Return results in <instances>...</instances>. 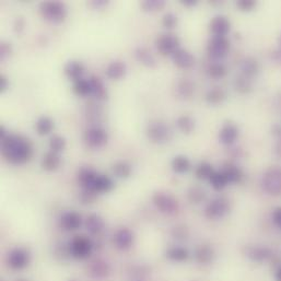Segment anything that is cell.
<instances>
[{
	"instance_id": "52a82bcc",
	"label": "cell",
	"mask_w": 281,
	"mask_h": 281,
	"mask_svg": "<svg viewBox=\"0 0 281 281\" xmlns=\"http://www.w3.org/2000/svg\"><path fill=\"white\" fill-rule=\"evenodd\" d=\"M31 263V253L24 247L12 248L7 256V264L14 271H21L29 267Z\"/></svg>"
},
{
	"instance_id": "e0dca14e",
	"label": "cell",
	"mask_w": 281,
	"mask_h": 281,
	"mask_svg": "<svg viewBox=\"0 0 281 281\" xmlns=\"http://www.w3.org/2000/svg\"><path fill=\"white\" fill-rule=\"evenodd\" d=\"M99 173L90 166H82L78 172V183L81 188L94 190V184ZM95 191V190H94ZM97 193V191H95Z\"/></svg>"
},
{
	"instance_id": "4dcf8cb0",
	"label": "cell",
	"mask_w": 281,
	"mask_h": 281,
	"mask_svg": "<svg viewBox=\"0 0 281 281\" xmlns=\"http://www.w3.org/2000/svg\"><path fill=\"white\" fill-rule=\"evenodd\" d=\"M171 166L175 173L184 174L189 171L191 167V163L189 159L187 157H185V155H176V157L172 160Z\"/></svg>"
},
{
	"instance_id": "e7e4bbea",
	"label": "cell",
	"mask_w": 281,
	"mask_h": 281,
	"mask_svg": "<svg viewBox=\"0 0 281 281\" xmlns=\"http://www.w3.org/2000/svg\"><path fill=\"white\" fill-rule=\"evenodd\" d=\"M17 281H27V280H25V279H19V280H17Z\"/></svg>"
},
{
	"instance_id": "680465c9",
	"label": "cell",
	"mask_w": 281,
	"mask_h": 281,
	"mask_svg": "<svg viewBox=\"0 0 281 281\" xmlns=\"http://www.w3.org/2000/svg\"><path fill=\"white\" fill-rule=\"evenodd\" d=\"M272 58L275 59L276 62H278V63L281 64V33H280L279 38H278V47L272 53Z\"/></svg>"
},
{
	"instance_id": "db71d44e",
	"label": "cell",
	"mask_w": 281,
	"mask_h": 281,
	"mask_svg": "<svg viewBox=\"0 0 281 281\" xmlns=\"http://www.w3.org/2000/svg\"><path fill=\"white\" fill-rule=\"evenodd\" d=\"M271 219L273 224L281 230V207H277V208L273 209L271 213Z\"/></svg>"
},
{
	"instance_id": "6f0895ef",
	"label": "cell",
	"mask_w": 281,
	"mask_h": 281,
	"mask_svg": "<svg viewBox=\"0 0 281 281\" xmlns=\"http://www.w3.org/2000/svg\"><path fill=\"white\" fill-rule=\"evenodd\" d=\"M9 86H10V82L8 78L4 75H0V93H4L8 90Z\"/></svg>"
},
{
	"instance_id": "3957f363",
	"label": "cell",
	"mask_w": 281,
	"mask_h": 281,
	"mask_svg": "<svg viewBox=\"0 0 281 281\" xmlns=\"http://www.w3.org/2000/svg\"><path fill=\"white\" fill-rule=\"evenodd\" d=\"M68 244L71 257L78 261L88 260L94 248L93 241L86 235H76Z\"/></svg>"
},
{
	"instance_id": "44dd1931",
	"label": "cell",
	"mask_w": 281,
	"mask_h": 281,
	"mask_svg": "<svg viewBox=\"0 0 281 281\" xmlns=\"http://www.w3.org/2000/svg\"><path fill=\"white\" fill-rule=\"evenodd\" d=\"M89 82H90V87H91V94L93 95L95 100H98L99 102L107 100L108 98L107 89L99 77L91 76L90 79H89Z\"/></svg>"
},
{
	"instance_id": "83f0119b",
	"label": "cell",
	"mask_w": 281,
	"mask_h": 281,
	"mask_svg": "<svg viewBox=\"0 0 281 281\" xmlns=\"http://www.w3.org/2000/svg\"><path fill=\"white\" fill-rule=\"evenodd\" d=\"M126 64L122 61H114L106 68V76L112 80H120L126 75Z\"/></svg>"
},
{
	"instance_id": "f1b7e54d",
	"label": "cell",
	"mask_w": 281,
	"mask_h": 281,
	"mask_svg": "<svg viewBox=\"0 0 281 281\" xmlns=\"http://www.w3.org/2000/svg\"><path fill=\"white\" fill-rule=\"evenodd\" d=\"M221 171H222L223 174L226 175L229 184L240 183L243 180V177H244L242 170L239 166H236L232 163H227L223 166V168L221 170Z\"/></svg>"
},
{
	"instance_id": "cb8c5ba5",
	"label": "cell",
	"mask_w": 281,
	"mask_h": 281,
	"mask_svg": "<svg viewBox=\"0 0 281 281\" xmlns=\"http://www.w3.org/2000/svg\"><path fill=\"white\" fill-rule=\"evenodd\" d=\"M64 71L65 75L75 82V81L79 79H82V76L85 73V66L82 63H80L78 61H70L65 65Z\"/></svg>"
},
{
	"instance_id": "d6a6232c",
	"label": "cell",
	"mask_w": 281,
	"mask_h": 281,
	"mask_svg": "<svg viewBox=\"0 0 281 281\" xmlns=\"http://www.w3.org/2000/svg\"><path fill=\"white\" fill-rule=\"evenodd\" d=\"M54 257L58 262L61 263H67L71 257L69 244H66L63 242H58L54 246Z\"/></svg>"
},
{
	"instance_id": "8fae6325",
	"label": "cell",
	"mask_w": 281,
	"mask_h": 281,
	"mask_svg": "<svg viewBox=\"0 0 281 281\" xmlns=\"http://www.w3.org/2000/svg\"><path fill=\"white\" fill-rule=\"evenodd\" d=\"M155 45H157L160 54L163 56H172L180 48V40L176 35L171 33L162 34L155 41Z\"/></svg>"
},
{
	"instance_id": "f907efd6",
	"label": "cell",
	"mask_w": 281,
	"mask_h": 281,
	"mask_svg": "<svg viewBox=\"0 0 281 281\" xmlns=\"http://www.w3.org/2000/svg\"><path fill=\"white\" fill-rule=\"evenodd\" d=\"M162 24L166 29H174L177 25V17L174 13H166L162 19Z\"/></svg>"
},
{
	"instance_id": "7dc6e473",
	"label": "cell",
	"mask_w": 281,
	"mask_h": 281,
	"mask_svg": "<svg viewBox=\"0 0 281 281\" xmlns=\"http://www.w3.org/2000/svg\"><path fill=\"white\" fill-rule=\"evenodd\" d=\"M98 193H95L94 190L82 188L81 189V193L79 195V201L83 205H91L93 204L98 198Z\"/></svg>"
},
{
	"instance_id": "ee69618b",
	"label": "cell",
	"mask_w": 281,
	"mask_h": 281,
	"mask_svg": "<svg viewBox=\"0 0 281 281\" xmlns=\"http://www.w3.org/2000/svg\"><path fill=\"white\" fill-rule=\"evenodd\" d=\"M87 116L91 122L99 123L103 117V110L100 105L95 104V103H90V104L87 105Z\"/></svg>"
},
{
	"instance_id": "2e32d148",
	"label": "cell",
	"mask_w": 281,
	"mask_h": 281,
	"mask_svg": "<svg viewBox=\"0 0 281 281\" xmlns=\"http://www.w3.org/2000/svg\"><path fill=\"white\" fill-rule=\"evenodd\" d=\"M134 233L127 228H121L114 233L113 243L117 249L127 250L134 244Z\"/></svg>"
},
{
	"instance_id": "94428289",
	"label": "cell",
	"mask_w": 281,
	"mask_h": 281,
	"mask_svg": "<svg viewBox=\"0 0 281 281\" xmlns=\"http://www.w3.org/2000/svg\"><path fill=\"white\" fill-rule=\"evenodd\" d=\"M180 3L185 6V7H187V8H191V7H195L197 5V2L196 0H180Z\"/></svg>"
},
{
	"instance_id": "d590c367",
	"label": "cell",
	"mask_w": 281,
	"mask_h": 281,
	"mask_svg": "<svg viewBox=\"0 0 281 281\" xmlns=\"http://www.w3.org/2000/svg\"><path fill=\"white\" fill-rule=\"evenodd\" d=\"M179 129L185 135H189L195 129V121L188 115H182L176 121Z\"/></svg>"
},
{
	"instance_id": "74e56055",
	"label": "cell",
	"mask_w": 281,
	"mask_h": 281,
	"mask_svg": "<svg viewBox=\"0 0 281 281\" xmlns=\"http://www.w3.org/2000/svg\"><path fill=\"white\" fill-rule=\"evenodd\" d=\"M209 182L213 189H216L218 191L224 189L229 185V182L222 171H214L209 179Z\"/></svg>"
},
{
	"instance_id": "ac0fdd59",
	"label": "cell",
	"mask_w": 281,
	"mask_h": 281,
	"mask_svg": "<svg viewBox=\"0 0 281 281\" xmlns=\"http://www.w3.org/2000/svg\"><path fill=\"white\" fill-rule=\"evenodd\" d=\"M86 229L88 232L92 236H100L105 229V221L100 214L98 213H91L90 216H88L85 222Z\"/></svg>"
},
{
	"instance_id": "5b68a950",
	"label": "cell",
	"mask_w": 281,
	"mask_h": 281,
	"mask_svg": "<svg viewBox=\"0 0 281 281\" xmlns=\"http://www.w3.org/2000/svg\"><path fill=\"white\" fill-rule=\"evenodd\" d=\"M263 188L271 196L281 195V166H271L263 175Z\"/></svg>"
},
{
	"instance_id": "ba28073f",
	"label": "cell",
	"mask_w": 281,
	"mask_h": 281,
	"mask_svg": "<svg viewBox=\"0 0 281 281\" xmlns=\"http://www.w3.org/2000/svg\"><path fill=\"white\" fill-rule=\"evenodd\" d=\"M147 136L154 144H163L172 137V131L161 121H152L147 126Z\"/></svg>"
},
{
	"instance_id": "6da1fadb",
	"label": "cell",
	"mask_w": 281,
	"mask_h": 281,
	"mask_svg": "<svg viewBox=\"0 0 281 281\" xmlns=\"http://www.w3.org/2000/svg\"><path fill=\"white\" fill-rule=\"evenodd\" d=\"M4 158L12 164H24L33 155V145L27 137L9 134L2 142Z\"/></svg>"
},
{
	"instance_id": "7c38bea8",
	"label": "cell",
	"mask_w": 281,
	"mask_h": 281,
	"mask_svg": "<svg viewBox=\"0 0 281 281\" xmlns=\"http://www.w3.org/2000/svg\"><path fill=\"white\" fill-rule=\"evenodd\" d=\"M108 136L104 129L100 127H92L88 129L85 134V142L86 144L91 148H102L107 144Z\"/></svg>"
},
{
	"instance_id": "7bdbcfd3",
	"label": "cell",
	"mask_w": 281,
	"mask_h": 281,
	"mask_svg": "<svg viewBox=\"0 0 281 281\" xmlns=\"http://www.w3.org/2000/svg\"><path fill=\"white\" fill-rule=\"evenodd\" d=\"M187 198L189 203L191 204H201L205 201L206 198V191L199 186H193L190 187L187 191Z\"/></svg>"
},
{
	"instance_id": "4316f807",
	"label": "cell",
	"mask_w": 281,
	"mask_h": 281,
	"mask_svg": "<svg viewBox=\"0 0 281 281\" xmlns=\"http://www.w3.org/2000/svg\"><path fill=\"white\" fill-rule=\"evenodd\" d=\"M62 164V158L59 153L54 152V151H49L45 155H44L42 159V167L43 170H45L47 172H54L56 170L61 166Z\"/></svg>"
},
{
	"instance_id": "60d3db41",
	"label": "cell",
	"mask_w": 281,
	"mask_h": 281,
	"mask_svg": "<svg viewBox=\"0 0 281 281\" xmlns=\"http://www.w3.org/2000/svg\"><path fill=\"white\" fill-rule=\"evenodd\" d=\"M165 0H144L140 3V7L146 12L160 11L165 7Z\"/></svg>"
},
{
	"instance_id": "8992f818",
	"label": "cell",
	"mask_w": 281,
	"mask_h": 281,
	"mask_svg": "<svg viewBox=\"0 0 281 281\" xmlns=\"http://www.w3.org/2000/svg\"><path fill=\"white\" fill-rule=\"evenodd\" d=\"M230 212V202L229 199L220 196L216 197L205 208V217L208 220H220Z\"/></svg>"
},
{
	"instance_id": "d6986e66",
	"label": "cell",
	"mask_w": 281,
	"mask_h": 281,
	"mask_svg": "<svg viewBox=\"0 0 281 281\" xmlns=\"http://www.w3.org/2000/svg\"><path fill=\"white\" fill-rule=\"evenodd\" d=\"M173 63L181 69H189L195 65V57L187 49L179 48L172 55Z\"/></svg>"
},
{
	"instance_id": "9a60e30c",
	"label": "cell",
	"mask_w": 281,
	"mask_h": 281,
	"mask_svg": "<svg viewBox=\"0 0 281 281\" xmlns=\"http://www.w3.org/2000/svg\"><path fill=\"white\" fill-rule=\"evenodd\" d=\"M214 258H216V250L210 244H201L195 248L194 252V260L197 264L207 266L213 263Z\"/></svg>"
},
{
	"instance_id": "91938a15",
	"label": "cell",
	"mask_w": 281,
	"mask_h": 281,
	"mask_svg": "<svg viewBox=\"0 0 281 281\" xmlns=\"http://www.w3.org/2000/svg\"><path fill=\"white\" fill-rule=\"evenodd\" d=\"M273 280L281 281V261L277 263L275 270H273Z\"/></svg>"
},
{
	"instance_id": "03108f58",
	"label": "cell",
	"mask_w": 281,
	"mask_h": 281,
	"mask_svg": "<svg viewBox=\"0 0 281 281\" xmlns=\"http://www.w3.org/2000/svg\"><path fill=\"white\" fill-rule=\"evenodd\" d=\"M69 281H77V280H69Z\"/></svg>"
},
{
	"instance_id": "ffe728a7",
	"label": "cell",
	"mask_w": 281,
	"mask_h": 281,
	"mask_svg": "<svg viewBox=\"0 0 281 281\" xmlns=\"http://www.w3.org/2000/svg\"><path fill=\"white\" fill-rule=\"evenodd\" d=\"M230 21L224 16H217L210 21V31L213 36H223V38H227V34L230 32Z\"/></svg>"
},
{
	"instance_id": "be15d7a7",
	"label": "cell",
	"mask_w": 281,
	"mask_h": 281,
	"mask_svg": "<svg viewBox=\"0 0 281 281\" xmlns=\"http://www.w3.org/2000/svg\"><path fill=\"white\" fill-rule=\"evenodd\" d=\"M210 4H211L212 6H217V5H221V4H222V3H220V2H218V0H213V2H210Z\"/></svg>"
},
{
	"instance_id": "f6af8a7d",
	"label": "cell",
	"mask_w": 281,
	"mask_h": 281,
	"mask_svg": "<svg viewBox=\"0 0 281 281\" xmlns=\"http://www.w3.org/2000/svg\"><path fill=\"white\" fill-rule=\"evenodd\" d=\"M208 75L213 79H221L227 75V68L223 64L214 63L209 66Z\"/></svg>"
},
{
	"instance_id": "681fc988",
	"label": "cell",
	"mask_w": 281,
	"mask_h": 281,
	"mask_svg": "<svg viewBox=\"0 0 281 281\" xmlns=\"http://www.w3.org/2000/svg\"><path fill=\"white\" fill-rule=\"evenodd\" d=\"M188 228L184 224H177L172 229V236L179 241H184L188 238Z\"/></svg>"
},
{
	"instance_id": "bcb514c9",
	"label": "cell",
	"mask_w": 281,
	"mask_h": 281,
	"mask_svg": "<svg viewBox=\"0 0 281 281\" xmlns=\"http://www.w3.org/2000/svg\"><path fill=\"white\" fill-rule=\"evenodd\" d=\"M49 148L50 151L59 153L66 148V139L59 135H54L49 139Z\"/></svg>"
},
{
	"instance_id": "6125c7cd",
	"label": "cell",
	"mask_w": 281,
	"mask_h": 281,
	"mask_svg": "<svg viewBox=\"0 0 281 281\" xmlns=\"http://www.w3.org/2000/svg\"><path fill=\"white\" fill-rule=\"evenodd\" d=\"M8 136H9V134H8V131L6 130V128L4 126H0V139H2V142Z\"/></svg>"
},
{
	"instance_id": "e575fe53",
	"label": "cell",
	"mask_w": 281,
	"mask_h": 281,
	"mask_svg": "<svg viewBox=\"0 0 281 281\" xmlns=\"http://www.w3.org/2000/svg\"><path fill=\"white\" fill-rule=\"evenodd\" d=\"M35 129L40 136L48 135L54 129V122L51 118L47 116H42L39 118L38 122H36Z\"/></svg>"
},
{
	"instance_id": "9c48e42d",
	"label": "cell",
	"mask_w": 281,
	"mask_h": 281,
	"mask_svg": "<svg viewBox=\"0 0 281 281\" xmlns=\"http://www.w3.org/2000/svg\"><path fill=\"white\" fill-rule=\"evenodd\" d=\"M244 254L250 262L255 264H264L275 258L273 250L265 245H248L245 247Z\"/></svg>"
},
{
	"instance_id": "7402d4cb",
	"label": "cell",
	"mask_w": 281,
	"mask_h": 281,
	"mask_svg": "<svg viewBox=\"0 0 281 281\" xmlns=\"http://www.w3.org/2000/svg\"><path fill=\"white\" fill-rule=\"evenodd\" d=\"M239 137V129L232 123H226L219 132V140L223 145H232Z\"/></svg>"
},
{
	"instance_id": "c3c4849f",
	"label": "cell",
	"mask_w": 281,
	"mask_h": 281,
	"mask_svg": "<svg viewBox=\"0 0 281 281\" xmlns=\"http://www.w3.org/2000/svg\"><path fill=\"white\" fill-rule=\"evenodd\" d=\"M272 136L276 139L275 144V154L278 159H281V125L275 124L271 128Z\"/></svg>"
},
{
	"instance_id": "8d00e7d4",
	"label": "cell",
	"mask_w": 281,
	"mask_h": 281,
	"mask_svg": "<svg viewBox=\"0 0 281 281\" xmlns=\"http://www.w3.org/2000/svg\"><path fill=\"white\" fill-rule=\"evenodd\" d=\"M112 171L115 176H117L118 179H128V177L131 175L132 168L130 164H128L127 162L124 161H118L116 163L113 164L112 166Z\"/></svg>"
},
{
	"instance_id": "30bf717a",
	"label": "cell",
	"mask_w": 281,
	"mask_h": 281,
	"mask_svg": "<svg viewBox=\"0 0 281 281\" xmlns=\"http://www.w3.org/2000/svg\"><path fill=\"white\" fill-rule=\"evenodd\" d=\"M208 54L213 59L224 58L230 50V41L223 36H212L208 43Z\"/></svg>"
},
{
	"instance_id": "484cf974",
	"label": "cell",
	"mask_w": 281,
	"mask_h": 281,
	"mask_svg": "<svg viewBox=\"0 0 281 281\" xmlns=\"http://www.w3.org/2000/svg\"><path fill=\"white\" fill-rule=\"evenodd\" d=\"M241 75L252 80L255 76H257L258 71H260V64L257 63L256 59L252 57H247L243 59L241 63Z\"/></svg>"
},
{
	"instance_id": "4fadbf2b",
	"label": "cell",
	"mask_w": 281,
	"mask_h": 281,
	"mask_svg": "<svg viewBox=\"0 0 281 281\" xmlns=\"http://www.w3.org/2000/svg\"><path fill=\"white\" fill-rule=\"evenodd\" d=\"M87 270L94 279H105L110 273V265L102 258H95L88 264Z\"/></svg>"
},
{
	"instance_id": "1f68e13d",
	"label": "cell",
	"mask_w": 281,
	"mask_h": 281,
	"mask_svg": "<svg viewBox=\"0 0 281 281\" xmlns=\"http://www.w3.org/2000/svg\"><path fill=\"white\" fill-rule=\"evenodd\" d=\"M227 99V92L222 88H213L206 94V101L211 105L221 104Z\"/></svg>"
},
{
	"instance_id": "9f6ffc18",
	"label": "cell",
	"mask_w": 281,
	"mask_h": 281,
	"mask_svg": "<svg viewBox=\"0 0 281 281\" xmlns=\"http://www.w3.org/2000/svg\"><path fill=\"white\" fill-rule=\"evenodd\" d=\"M89 5H90V7H92L93 9L100 10V9H104L108 5V2L107 0H91V2L89 3Z\"/></svg>"
},
{
	"instance_id": "ab89813d",
	"label": "cell",
	"mask_w": 281,
	"mask_h": 281,
	"mask_svg": "<svg viewBox=\"0 0 281 281\" xmlns=\"http://www.w3.org/2000/svg\"><path fill=\"white\" fill-rule=\"evenodd\" d=\"M73 92H75L78 97H87V95L91 94V87L89 80L79 79L73 82Z\"/></svg>"
},
{
	"instance_id": "f35d334b",
	"label": "cell",
	"mask_w": 281,
	"mask_h": 281,
	"mask_svg": "<svg viewBox=\"0 0 281 281\" xmlns=\"http://www.w3.org/2000/svg\"><path fill=\"white\" fill-rule=\"evenodd\" d=\"M214 170L213 166L208 163V162H202V163H199L195 170V174L197 176V179L199 180H208L211 177V175L213 174Z\"/></svg>"
},
{
	"instance_id": "11a10c76",
	"label": "cell",
	"mask_w": 281,
	"mask_h": 281,
	"mask_svg": "<svg viewBox=\"0 0 281 281\" xmlns=\"http://www.w3.org/2000/svg\"><path fill=\"white\" fill-rule=\"evenodd\" d=\"M25 27V20L24 18L22 17H19L16 19V21H14L13 23V30L16 31L17 33H21L22 31H23Z\"/></svg>"
},
{
	"instance_id": "5bb4252c",
	"label": "cell",
	"mask_w": 281,
	"mask_h": 281,
	"mask_svg": "<svg viewBox=\"0 0 281 281\" xmlns=\"http://www.w3.org/2000/svg\"><path fill=\"white\" fill-rule=\"evenodd\" d=\"M59 226H61L64 231H76L82 226V217L77 211H66L59 219Z\"/></svg>"
},
{
	"instance_id": "603a6c76",
	"label": "cell",
	"mask_w": 281,
	"mask_h": 281,
	"mask_svg": "<svg viewBox=\"0 0 281 281\" xmlns=\"http://www.w3.org/2000/svg\"><path fill=\"white\" fill-rule=\"evenodd\" d=\"M165 256L168 261H171L173 263H185L188 261V258L190 257V253L186 247L174 245L166 249Z\"/></svg>"
},
{
	"instance_id": "b9f144b4",
	"label": "cell",
	"mask_w": 281,
	"mask_h": 281,
	"mask_svg": "<svg viewBox=\"0 0 281 281\" xmlns=\"http://www.w3.org/2000/svg\"><path fill=\"white\" fill-rule=\"evenodd\" d=\"M234 88H235V90L240 92L241 94L249 93L250 91H252V80L241 75L235 79Z\"/></svg>"
},
{
	"instance_id": "f5cc1de1",
	"label": "cell",
	"mask_w": 281,
	"mask_h": 281,
	"mask_svg": "<svg viewBox=\"0 0 281 281\" xmlns=\"http://www.w3.org/2000/svg\"><path fill=\"white\" fill-rule=\"evenodd\" d=\"M11 53H12L11 44L7 42L0 43V59H2V61H5L6 58H8L11 55Z\"/></svg>"
},
{
	"instance_id": "816d5d0a",
	"label": "cell",
	"mask_w": 281,
	"mask_h": 281,
	"mask_svg": "<svg viewBox=\"0 0 281 281\" xmlns=\"http://www.w3.org/2000/svg\"><path fill=\"white\" fill-rule=\"evenodd\" d=\"M236 6H238V8L242 11L248 12L255 8L256 2H254V0H239V2L236 3Z\"/></svg>"
},
{
	"instance_id": "d4e9b609",
	"label": "cell",
	"mask_w": 281,
	"mask_h": 281,
	"mask_svg": "<svg viewBox=\"0 0 281 281\" xmlns=\"http://www.w3.org/2000/svg\"><path fill=\"white\" fill-rule=\"evenodd\" d=\"M134 55L137 59V62L147 68H154L155 66H157V61H155L154 56L152 55L151 51L149 49H147L146 47H137L134 51Z\"/></svg>"
},
{
	"instance_id": "277c9868",
	"label": "cell",
	"mask_w": 281,
	"mask_h": 281,
	"mask_svg": "<svg viewBox=\"0 0 281 281\" xmlns=\"http://www.w3.org/2000/svg\"><path fill=\"white\" fill-rule=\"evenodd\" d=\"M152 203L161 213L166 216H173L179 211V202L177 199L166 193V191H157L152 196Z\"/></svg>"
},
{
	"instance_id": "f546056e",
	"label": "cell",
	"mask_w": 281,
	"mask_h": 281,
	"mask_svg": "<svg viewBox=\"0 0 281 281\" xmlns=\"http://www.w3.org/2000/svg\"><path fill=\"white\" fill-rule=\"evenodd\" d=\"M114 182L109 176L104 174H99L94 184V190L97 191L98 194H105L109 193V191L114 188Z\"/></svg>"
},
{
	"instance_id": "836d02e7",
	"label": "cell",
	"mask_w": 281,
	"mask_h": 281,
	"mask_svg": "<svg viewBox=\"0 0 281 281\" xmlns=\"http://www.w3.org/2000/svg\"><path fill=\"white\" fill-rule=\"evenodd\" d=\"M176 91L182 99H189L195 92V86L190 80L183 79L177 83Z\"/></svg>"
},
{
	"instance_id": "7a4b0ae2",
	"label": "cell",
	"mask_w": 281,
	"mask_h": 281,
	"mask_svg": "<svg viewBox=\"0 0 281 281\" xmlns=\"http://www.w3.org/2000/svg\"><path fill=\"white\" fill-rule=\"evenodd\" d=\"M42 17L51 23H62L67 18L68 10L64 3L61 2H43L40 4Z\"/></svg>"
}]
</instances>
